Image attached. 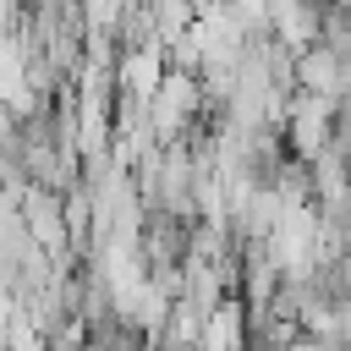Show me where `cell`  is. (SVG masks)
<instances>
[{"instance_id": "obj_1", "label": "cell", "mask_w": 351, "mask_h": 351, "mask_svg": "<svg viewBox=\"0 0 351 351\" xmlns=\"http://www.w3.org/2000/svg\"><path fill=\"white\" fill-rule=\"evenodd\" d=\"M346 88H351V60L346 55L324 49L318 38L291 55V93H313V99L346 104Z\"/></svg>"}]
</instances>
